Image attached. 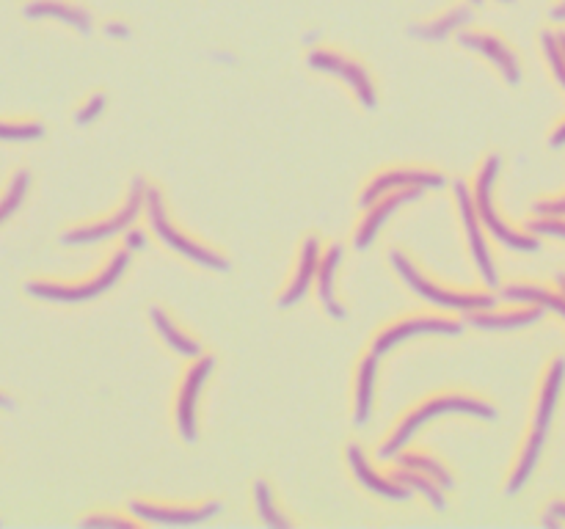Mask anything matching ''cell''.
Instances as JSON below:
<instances>
[{
	"label": "cell",
	"instance_id": "cell-27",
	"mask_svg": "<svg viewBox=\"0 0 565 529\" xmlns=\"http://www.w3.org/2000/svg\"><path fill=\"white\" fill-rule=\"evenodd\" d=\"M45 127L39 122H0V141H39Z\"/></svg>",
	"mask_w": 565,
	"mask_h": 529
},
{
	"label": "cell",
	"instance_id": "cell-19",
	"mask_svg": "<svg viewBox=\"0 0 565 529\" xmlns=\"http://www.w3.org/2000/svg\"><path fill=\"white\" fill-rule=\"evenodd\" d=\"M149 320H152V326L158 328L160 339H163L177 356H185V359H199V356H202V345L193 337H188L160 306H149Z\"/></svg>",
	"mask_w": 565,
	"mask_h": 529
},
{
	"label": "cell",
	"instance_id": "cell-29",
	"mask_svg": "<svg viewBox=\"0 0 565 529\" xmlns=\"http://www.w3.org/2000/svg\"><path fill=\"white\" fill-rule=\"evenodd\" d=\"M130 524H133L130 518H116V516L83 518V527H130Z\"/></svg>",
	"mask_w": 565,
	"mask_h": 529
},
{
	"label": "cell",
	"instance_id": "cell-13",
	"mask_svg": "<svg viewBox=\"0 0 565 529\" xmlns=\"http://www.w3.org/2000/svg\"><path fill=\"white\" fill-rule=\"evenodd\" d=\"M419 196H422V188H400V191H389L386 196H381L378 202L370 204L367 210H364V221L359 226V232H356V248L359 251H367V248L373 246L375 237L378 232L384 229V224L392 218L395 210H400L403 204L408 202H417Z\"/></svg>",
	"mask_w": 565,
	"mask_h": 529
},
{
	"label": "cell",
	"instance_id": "cell-7",
	"mask_svg": "<svg viewBox=\"0 0 565 529\" xmlns=\"http://www.w3.org/2000/svg\"><path fill=\"white\" fill-rule=\"evenodd\" d=\"M215 367L213 356H199L193 359V364L185 372L180 386V397H177V406H174V417H177V430L188 444H196L199 439V425H196V414H199V394L202 386L210 378V372Z\"/></svg>",
	"mask_w": 565,
	"mask_h": 529
},
{
	"label": "cell",
	"instance_id": "cell-11",
	"mask_svg": "<svg viewBox=\"0 0 565 529\" xmlns=\"http://www.w3.org/2000/svg\"><path fill=\"white\" fill-rule=\"evenodd\" d=\"M224 510L221 502H207L202 507H169V505H149V502H130V513L138 521L149 524H163V527H196L204 524L207 518L218 516Z\"/></svg>",
	"mask_w": 565,
	"mask_h": 529
},
{
	"label": "cell",
	"instance_id": "cell-33",
	"mask_svg": "<svg viewBox=\"0 0 565 529\" xmlns=\"http://www.w3.org/2000/svg\"><path fill=\"white\" fill-rule=\"evenodd\" d=\"M469 3H472V6H483V0H469Z\"/></svg>",
	"mask_w": 565,
	"mask_h": 529
},
{
	"label": "cell",
	"instance_id": "cell-28",
	"mask_svg": "<svg viewBox=\"0 0 565 529\" xmlns=\"http://www.w3.org/2000/svg\"><path fill=\"white\" fill-rule=\"evenodd\" d=\"M105 94H94L86 105H80L78 113H75V122L83 127V124H91L94 119H100V113L105 111Z\"/></svg>",
	"mask_w": 565,
	"mask_h": 529
},
{
	"label": "cell",
	"instance_id": "cell-30",
	"mask_svg": "<svg viewBox=\"0 0 565 529\" xmlns=\"http://www.w3.org/2000/svg\"><path fill=\"white\" fill-rule=\"evenodd\" d=\"M144 246H147V237L130 226V229H127V248H130V251H141Z\"/></svg>",
	"mask_w": 565,
	"mask_h": 529
},
{
	"label": "cell",
	"instance_id": "cell-16",
	"mask_svg": "<svg viewBox=\"0 0 565 529\" xmlns=\"http://www.w3.org/2000/svg\"><path fill=\"white\" fill-rule=\"evenodd\" d=\"M458 42H461V47H466V50L486 56L488 61H491V64L502 72V78L508 80V83H519V78H521L519 61H516V56H513V53H510L508 47L502 45L499 39H494L491 34L466 31V34H458Z\"/></svg>",
	"mask_w": 565,
	"mask_h": 529
},
{
	"label": "cell",
	"instance_id": "cell-6",
	"mask_svg": "<svg viewBox=\"0 0 565 529\" xmlns=\"http://www.w3.org/2000/svg\"><path fill=\"white\" fill-rule=\"evenodd\" d=\"M144 196H147V182H144V177H136L133 185H130L125 204L111 218H100L94 224L75 226V229H69V232L61 235V243L64 246H91V243L108 240V237L119 235V232H127L130 226L136 224L141 210H144Z\"/></svg>",
	"mask_w": 565,
	"mask_h": 529
},
{
	"label": "cell",
	"instance_id": "cell-23",
	"mask_svg": "<svg viewBox=\"0 0 565 529\" xmlns=\"http://www.w3.org/2000/svg\"><path fill=\"white\" fill-rule=\"evenodd\" d=\"M392 477H395L397 483H403L406 488H411V491H417V494L425 496L436 510H447L444 488H441L433 477H428V474L422 472H414V469H406V466H400L397 472H392Z\"/></svg>",
	"mask_w": 565,
	"mask_h": 529
},
{
	"label": "cell",
	"instance_id": "cell-15",
	"mask_svg": "<svg viewBox=\"0 0 565 529\" xmlns=\"http://www.w3.org/2000/svg\"><path fill=\"white\" fill-rule=\"evenodd\" d=\"M320 257H323L320 240H317L315 235L306 237L304 248H301V257H298V268H295L293 282H290V287H287L282 293V298H279V306H282V309H290V306L304 301L306 293H309V287H312V282L317 279Z\"/></svg>",
	"mask_w": 565,
	"mask_h": 529
},
{
	"label": "cell",
	"instance_id": "cell-14",
	"mask_svg": "<svg viewBox=\"0 0 565 529\" xmlns=\"http://www.w3.org/2000/svg\"><path fill=\"white\" fill-rule=\"evenodd\" d=\"M345 455H348V463H351V472L356 474V480H359L367 491L384 496V499H392V502H406L408 496L414 494L411 488H406L403 483H397L392 474H389V477H381V474L375 472L373 466L367 463V458H364V452L359 444H351Z\"/></svg>",
	"mask_w": 565,
	"mask_h": 529
},
{
	"label": "cell",
	"instance_id": "cell-18",
	"mask_svg": "<svg viewBox=\"0 0 565 529\" xmlns=\"http://www.w3.org/2000/svg\"><path fill=\"white\" fill-rule=\"evenodd\" d=\"M541 317V309H513V312H494L491 309H477V312H466V323L483 331H508V328H524L535 323Z\"/></svg>",
	"mask_w": 565,
	"mask_h": 529
},
{
	"label": "cell",
	"instance_id": "cell-32",
	"mask_svg": "<svg viewBox=\"0 0 565 529\" xmlns=\"http://www.w3.org/2000/svg\"><path fill=\"white\" fill-rule=\"evenodd\" d=\"M0 406H3V408H9V406H12V403H9V397H6V394H0Z\"/></svg>",
	"mask_w": 565,
	"mask_h": 529
},
{
	"label": "cell",
	"instance_id": "cell-31",
	"mask_svg": "<svg viewBox=\"0 0 565 529\" xmlns=\"http://www.w3.org/2000/svg\"><path fill=\"white\" fill-rule=\"evenodd\" d=\"M105 34L116 36V39H127L130 36V28L125 23H108L105 25Z\"/></svg>",
	"mask_w": 565,
	"mask_h": 529
},
{
	"label": "cell",
	"instance_id": "cell-21",
	"mask_svg": "<svg viewBox=\"0 0 565 529\" xmlns=\"http://www.w3.org/2000/svg\"><path fill=\"white\" fill-rule=\"evenodd\" d=\"M25 17H56V20H64V23L78 28L83 34L91 31L89 12H83L72 3H61V0H34V3L25 6Z\"/></svg>",
	"mask_w": 565,
	"mask_h": 529
},
{
	"label": "cell",
	"instance_id": "cell-9",
	"mask_svg": "<svg viewBox=\"0 0 565 529\" xmlns=\"http://www.w3.org/2000/svg\"><path fill=\"white\" fill-rule=\"evenodd\" d=\"M309 67L317 69V72H323V75H334V78L345 80L367 111H373L375 105H378L375 83L373 78H370V72H367L362 64H356L351 58L339 56V53H331V50H315V53H309Z\"/></svg>",
	"mask_w": 565,
	"mask_h": 529
},
{
	"label": "cell",
	"instance_id": "cell-25",
	"mask_svg": "<svg viewBox=\"0 0 565 529\" xmlns=\"http://www.w3.org/2000/svg\"><path fill=\"white\" fill-rule=\"evenodd\" d=\"M28 185H31V174L28 171H17L12 182H9L6 193H3V199H0V224H6L17 213V207L23 204L25 193H28Z\"/></svg>",
	"mask_w": 565,
	"mask_h": 529
},
{
	"label": "cell",
	"instance_id": "cell-2",
	"mask_svg": "<svg viewBox=\"0 0 565 529\" xmlns=\"http://www.w3.org/2000/svg\"><path fill=\"white\" fill-rule=\"evenodd\" d=\"M144 210H147L152 232H155V235H158L160 240L171 248V251H177V254H182L185 259L196 262L199 268H207V271H221V273L229 271V259L221 257V254L213 251V248L202 246L199 240L182 235L180 229L171 224L169 213H166V202H163V196H160L158 188H147V196H144Z\"/></svg>",
	"mask_w": 565,
	"mask_h": 529
},
{
	"label": "cell",
	"instance_id": "cell-1",
	"mask_svg": "<svg viewBox=\"0 0 565 529\" xmlns=\"http://www.w3.org/2000/svg\"><path fill=\"white\" fill-rule=\"evenodd\" d=\"M441 414H469V417H480V419H497V411L494 406H488L486 400H477V397H469V394H439V397H430L422 406H417L411 414L403 417V422L392 430V436L381 444L378 455L389 461L395 458L397 452L406 450V444L414 439V433L419 428H425L430 419L441 417Z\"/></svg>",
	"mask_w": 565,
	"mask_h": 529
},
{
	"label": "cell",
	"instance_id": "cell-3",
	"mask_svg": "<svg viewBox=\"0 0 565 529\" xmlns=\"http://www.w3.org/2000/svg\"><path fill=\"white\" fill-rule=\"evenodd\" d=\"M389 262L400 276L403 282L419 295L425 298L428 304H436L441 309H455V312H477V309H491L494 306V295L488 293H461V290H447L441 284L430 282L428 276H422L417 271V265L403 254V251H389Z\"/></svg>",
	"mask_w": 565,
	"mask_h": 529
},
{
	"label": "cell",
	"instance_id": "cell-8",
	"mask_svg": "<svg viewBox=\"0 0 565 529\" xmlns=\"http://www.w3.org/2000/svg\"><path fill=\"white\" fill-rule=\"evenodd\" d=\"M461 331H464V323H461V320H444V317H408V320H400L395 326H386L384 331L375 337L370 353H375V356L381 359L384 353L397 348L400 342H408V339L433 337V334H441V337H458Z\"/></svg>",
	"mask_w": 565,
	"mask_h": 529
},
{
	"label": "cell",
	"instance_id": "cell-22",
	"mask_svg": "<svg viewBox=\"0 0 565 529\" xmlns=\"http://www.w3.org/2000/svg\"><path fill=\"white\" fill-rule=\"evenodd\" d=\"M469 23H472V12H469V9H452V12L444 14L441 20H433V23L408 28V34L414 36V39L439 42V39H444V36L452 34V31H458L461 25H469Z\"/></svg>",
	"mask_w": 565,
	"mask_h": 529
},
{
	"label": "cell",
	"instance_id": "cell-17",
	"mask_svg": "<svg viewBox=\"0 0 565 529\" xmlns=\"http://www.w3.org/2000/svg\"><path fill=\"white\" fill-rule=\"evenodd\" d=\"M339 259H342V246H339V243H331V246L323 251L320 268H317V295H320V304H323L328 317L345 320L348 312H345V306L339 304L337 295H334V279H337Z\"/></svg>",
	"mask_w": 565,
	"mask_h": 529
},
{
	"label": "cell",
	"instance_id": "cell-5",
	"mask_svg": "<svg viewBox=\"0 0 565 529\" xmlns=\"http://www.w3.org/2000/svg\"><path fill=\"white\" fill-rule=\"evenodd\" d=\"M499 166H502V163H499V155H488V158L483 160L480 171H477L475 191H472V202H475L477 218H480V224L486 226L491 235L497 237L502 246L516 248V251H535L538 243H535L530 235L513 232L508 224H502V218H499L497 210H494L491 191H494V180H497Z\"/></svg>",
	"mask_w": 565,
	"mask_h": 529
},
{
	"label": "cell",
	"instance_id": "cell-4",
	"mask_svg": "<svg viewBox=\"0 0 565 529\" xmlns=\"http://www.w3.org/2000/svg\"><path fill=\"white\" fill-rule=\"evenodd\" d=\"M127 268H130V251H119V254H113L111 262H108L94 279H89V282H28L25 284V293L34 295V298H45V301H58V304H83V301L100 298V295H105L108 290H113L116 282L125 276Z\"/></svg>",
	"mask_w": 565,
	"mask_h": 529
},
{
	"label": "cell",
	"instance_id": "cell-10",
	"mask_svg": "<svg viewBox=\"0 0 565 529\" xmlns=\"http://www.w3.org/2000/svg\"><path fill=\"white\" fill-rule=\"evenodd\" d=\"M455 202H458V213H461V221H464L466 240H469V251H472V257H475L477 273L483 276V284L494 290L499 284L497 268H494L491 251H488L486 240H483V224H480V218H477L472 193H469L464 182H455Z\"/></svg>",
	"mask_w": 565,
	"mask_h": 529
},
{
	"label": "cell",
	"instance_id": "cell-12",
	"mask_svg": "<svg viewBox=\"0 0 565 529\" xmlns=\"http://www.w3.org/2000/svg\"><path fill=\"white\" fill-rule=\"evenodd\" d=\"M400 188H444V174L425 169H392L378 174L375 180H370V185L364 188L359 207L367 210L370 204H375L381 196H386L389 191H400Z\"/></svg>",
	"mask_w": 565,
	"mask_h": 529
},
{
	"label": "cell",
	"instance_id": "cell-26",
	"mask_svg": "<svg viewBox=\"0 0 565 529\" xmlns=\"http://www.w3.org/2000/svg\"><path fill=\"white\" fill-rule=\"evenodd\" d=\"M254 502H257V513H260L262 524H268V527H290V521L273 505L271 485L265 483V480L254 483Z\"/></svg>",
	"mask_w": 565,
	"mask_h": 529
},
{
	"label": "cell",
	"instance_id": "cell-24",
	"mask_svg": "<svg viewBox=\"0 0 565 529\" xmlns=\"http://www.w3.org/2000/svg\"><path fill=\"white\" fill-rule=\"evenodd\" d=\"M397 463L406 466V469H414V472L428 474V477H433L444 491H450L452 488V474L441 466V461L430 458L425 452H397Z\"/></svg>",
	"mask_w": 565,
	"mask_h": 529
},
{
	"label": "cell",
	"instance_id": "cell-20",
	"mask_svg": "<svg viewBox=\"0 0 565 529\" xmlns=\"http://www.w3.org/2000/svg\"><path fill=\"white\" fill-rule=\"evenodd\" d=\"M375 375H378V356L370 353L359 364V378H356V425L359 428H364L367 419L373 417Z\"/></svg>",
	"mask_w": 565,
	"mask_h": 529
}]
</instances>
